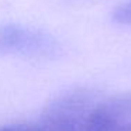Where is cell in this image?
Here are the masks:
<instances>
[{
	"mask_svg": "<svg viewBox=\"0 0 131 131\" xmlns=\"http://www.w3.org/2000/svg\"><path fill=\"white\" fill-rule=\"evenodd\" d=\"M96 104L92 92L75 89L57 97L47 106L41 123L51 131H83Z\"/></svg>",
	"mask_w": 131,
	"mask_h": 131,
	"instance_id": "1",
	"label": "cell"
},
{
	"mask_svg": "<svg viewBox=\"0 0 131 131\" xmlns=\"http://www.w3.org/2000/svg\"><path fill=\"white\" fill-rule=\"evenodd\" d=\"M113 20L118 24H125V26H131V2L118 6L111 14Z\"/></svg>",
	"mask_w": 131,
	"mask_h": 131,
	"instance_id": "3",
	"label": "cell"
},
{
	"mask_svg": "<svg viewBox=\"0 0 131 131\" xmlns=\"http://www.w3.org/2000/svg\"><path fill=\"white\" fill-rule=\"evenodd\" d=\"M61 44L42 31L18 24L0 26V55L52 58L61 54Z\"/></svg>",
	"mask_w": 131,
	"mask_h": 131,
	"instance_id": "2",
	"label": "cell"
},
{
	"mask_svg": "<svg viewBox=\"0 0 131 131\" xmlns=\"http://www.w3.org/2000/svg\"><path fill=\"white\" fill-rule=\"evenodd\" d=\"M0 131H51V130L40 121L37 124H21V125H13V127L0 128Z\"/></svg>",
	"mask_w": 131,
	"mask_h": 131,
	"instance_id": "4",
	"label": "cell"
}]
</instances>
